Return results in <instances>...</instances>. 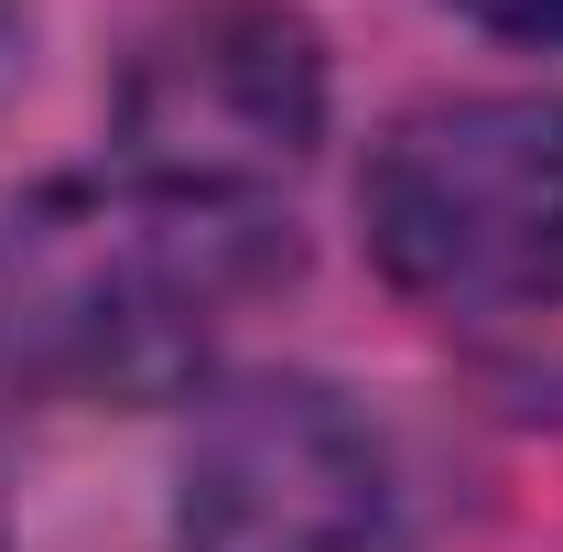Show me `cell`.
<instances>
[{
    "label": "cell",
    "instance_id": "6da1fadb",
    "mask_svg": "<svg viewBox=\"0 0 563 552\" xmlns=\"http://www.w3.org/2000/svg\"><path fill=\"white\" fill-rule=\"evenodd\" d=\"M292 272L272 207L66 174L0 207V379L44 401H174L217 325Z\"/></svg>",
    "mask_w": 563,
    "mask_h": 552
},
{
    "label": "cell",
    "instance_id": "7a4b0ae2",
    "mask_svg": "<svg viewBox=\"0 0 563 552\" xmlns=\"http://www.w3.org/2000/svg\"><path fill=\"white\" fill-rule=\"evenodd\" d=\"M368 261L422 314H542L563 303V98H422L368 174Z\"/></svg>",
    "mask_w": 563,
    "mask_h": 552
},
{
    "label": "cell",
    "instance_id": "3957f363",
    "mask_svg": "<svg viewBox=\"0 0 563 552\" xmlns=\"http://www.w3.org/2000/svg\"><path fill=\"white\" fill-rule=\"evenodd\" d=\"M325 141V33L292 0H185L120 66V174L272 207Z\"/></svg>",
    "mask_w": 563,
    "mask_h": 552
},
{
    "label": "cell",
    "instance_id": "277c9868",
    "mask_svg": "<svg viewBox=\"0 0 563 552\" xmlns=\"http://www.w3.org/2000/svg\"><path fill=\"white\" fill-rule=\"evenodd\" d=\"M390 509V455L347 390L261 368L196 412L174 477V552H368Z\"/></svg>",
    "mask_w": 563,
    "mask_h": 552
},
{
    "label": "cell",
    "instance_id": "5b68a950",
    "mask_svg": "<svg viewBox=\"0 0 563 552\" xmlns=\"http://www.w3.org/2000/svg\"><path fill=\"white\" fill-rule=\"evenodd\" d=\"M466 22H488L498 44H563V0H455Z\"/></svg>",
    "mask_w": 563,
    "mask_h": 552
}]
</instances>
